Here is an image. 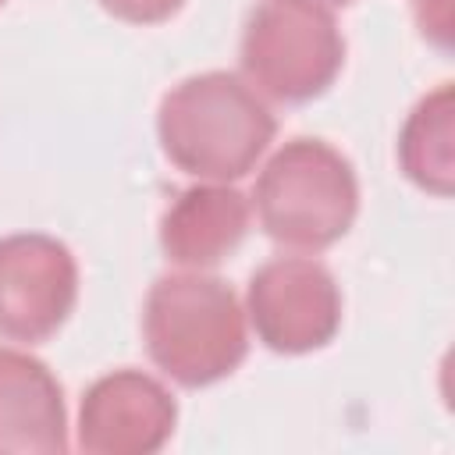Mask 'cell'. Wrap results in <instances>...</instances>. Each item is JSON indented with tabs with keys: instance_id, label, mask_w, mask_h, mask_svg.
Here are the masks:
<instances>
[{
	"instance_id": "7a4b0ae2",
	"label": "cell",
	"mask_w": 455,
	"mask_h": 455,
	"mask_svg": "<svg viewBox=\"0 0 455 455\" xmlns=\"http://www.w3.org/2000/svg\"><path fill=\"white\" fill-rule=\"evenodd\" d=\"M149 359L181 387H210L231 377L245 352V313L228 281L210 274H164L142 306Z\"/></svg>"
},
{
	"instance_id": "6da1fadb",
	"label": "cell",
	"mask_w": 455,
	"mask_h": 455,
	"mask_svg": "<svg viewBox=\"0 0 455 455\" xmlns=\"http://www.w3.org/2000/svg\"><path fill=\"white\" fill-rule=\"evenodd\" d=\"M277 121L256 89L231 71H203L164 92L156 135L164 156L210 181L245 178L274 142Z\"/></svg>"
},
{
	"instance_id": "7c38bea8",
	"label": "cell",
	"mask_w": 455,
	"mask_h": 455,
	"mask_svg": "<svg viewBox=\"0 0 455 455\" xmlns=\"http://www.w3.org/2000/svg\"><path fill=\"white\" fill-rule=\"evenodd\" d=\"M316 4H323V7H348L352 0H316Z\"/></svg>"
},
{
	"instance_id": "9c48e42d",
	"label": "cell",
	"mask_w": 455,
	"mask_h": 455,
	"mask_svg": "<svg viewBox=\"0 0 455 455\" xmlns=\"http://www.w3.org/2000/svg\"><path fill=\"white\" fill-rule=\"evenodd\" d=\"M249 231V199L231 185H192L160 217V249L171 263L203 270L228 259Z\"/></svg>"
},
{
	"instance_id": "52a82bcc",
	"label": "cell",
	"mask_w": 455,
	"mask_h": 455,
	"mask_svg": "<svg viewBox=\"0 0 455 455\" xmlns=\"http://www.w3.org/2000/svg\"><path fill=\"white\" fill-rule=\"evenodd\" d=\"M178 423L171 391L142 370H114L92 380L78 405V448L85 455H153Z\"/></svg>"
},
{
	"instance_id": "8992f818",
	"label": "cell",
	"mask_w": 455,
	"mask_h": 455,
	"mask_svg": "<svg viewBox=\"0 0 455 455\" xmlns=\"http://www.w3.org/2000/svg\"><path fill=\"white\" fill-rule=\"evenodd\" d=\"M78 299L71 249L39 231L0 238V338L39 345L53 338Z\"/></svg>"
},
{
	"instance_id": "3957f363",
	"label": "cell",
	"mask_w": 455,
	"mask_h": 455,
	"mask_svg": "<svg viewBox=\"0 0 455 455\" xmlns=\"http://www.w3.org/2000/svg\"><path fill=\"white\" fill-rule=\"evenodd\" d=\"M252 199L259 228L277 245L320 252L348 235L359 213V181L331 142L291 139L263 164Z\"/></svg>"
},
{
	"instance_id": "30bf717a",
	"label": "cell",
	"mask_w": 455,
	"mask_h": 455,
	"mask_svg": "<svg viewBox=\"0 0 455 455\" xmlns=\"http://www.w3.org/2000/svg\"><path fill=\"white\" fill-rule=\"evenodd\" d=\"M451 96H455L451 82H441L412 107L398 135V164L405 178L434 196H451V178H455Z\"/></svg>"
},
{
	"instance_id": "5b68a950",
	"label": "cell",
	"mask_w": 455,
	"mask_h": 455,
	"mask_svg": "<svg viewBox=\"0 0 455 455\" xmlns=\"http://www.w3.org/2000/svg\"><path fill=\"white\" fill-rule=\"evenodd\" d=\"M245 313L270 352L302 355L334 341L341 327V291L320 259L277 256L252 270Z\"/></svg>"
},
{
	"instance_id": "277c9868",
	"label": "cell",
	"mask_w": 455,
	"mask_h": 455,
	"mask_svg": "<svg viewBox=\"0 0 455 455\" xmlns=\"http://www.w3.org/2000/svg\"><path fill=\"white\" fill-rule=\"evenodd\" d=\"M238 60L270 100L309 103L334 85L345 36L331 7L316 0H263L245 21Z\"/></svg>"
},
{
	"instance_id": "ba28073f",
	"label": "cell",
	"mask_w": 455,
	"mask_h": 455,
	"mask_svg": "<svg viewBox=\"0 0 455 455\" xmlns=\"http://www.w3.org/2000/svg\"><path fill=\"white\" fill-rule=\"evenodd\" d=\"M68 451V409L53 370L18 348H0V455Z\"/></svg>"
},
{
	"instance_id": "4fadbf2b",
	"label": "cell",
	"mask_w": 455,
	"mask_h": 455,
	"mask_svg": "<svg viewBox=\"0 0 455 455\" xmlns=\"http://www.w3.org/2000/svg\"><path fill=\"white\" fill-rule=\"evenodd\" d=\"M4 4H7V0H0V7H4Z\"/></svg>"
},
{
	"instance_id": "8fae6325",
	"label": "cell",
	"mask_w": 455,
	"mask_h": 455,
	"mask_svg": "<svg viewBox=\"0 0 455 455\" xmlns=\"http://www.w3.org/2000/svg\"><path fill=\"white\" fill-rule=\"evenodd\" d=\"M185 0H100V7L132 25H160L181 11Z\"/></svg>"
}]
</instances>
